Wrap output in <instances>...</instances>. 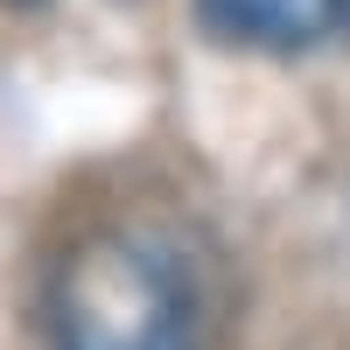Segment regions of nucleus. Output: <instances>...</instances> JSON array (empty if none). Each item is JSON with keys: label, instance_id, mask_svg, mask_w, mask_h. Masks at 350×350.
Wrapping results in <instances>:
<instances>
[{"label": "nucleus", "instance_id": "nucleus-1", "mask_svg": "<svg viewBox=\"0 0 350 350\" xmlns=\"http://www.w3.org/2000/svg\"><path fill=\"white\" fill-rule=\"evenodd\" d=\"M56 350H196L189 295L140 239H98L64 267Z\"/></svg>", "mask_w": 350, "mask_h": 350}, {"label": "nucleus", "instance_id": "nucleus-2", "mask_svg": "<svg viewBox=\"0 0 350 350\" xmlns=\"http://www.w3.org/2000/svg\"><path fill=\"white\" fill-rule=\"evenodd\" d=\"M196 14L224 42L295 56V49H315L336 36L350 21V0H196Z\"/></svg>", "mask_w": 350, "mask_h": 350}]
</instances>
